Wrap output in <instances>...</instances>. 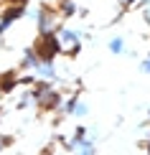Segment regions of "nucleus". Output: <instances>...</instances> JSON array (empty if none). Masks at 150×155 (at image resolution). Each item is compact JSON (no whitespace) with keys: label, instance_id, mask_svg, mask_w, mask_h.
<instances>
[{"label":"nucleus","instance_id":"obj_11","mask_svg":"<svg viewBox=\"0 0 150 155\" xmlns=\"http://www.w3.org/2000/svg\"><path fill=\"white\" fill-rule=\"evenodd\" d=\"M140 74L150 76V54L145 56V59H140Z\"/></svg>","mask_w":150,"mask_h":155},{"label":"nucleus","instance_id":"obj_4","mask_svg":"<svg viewBox=\"0 0 150 155\" xmlns=\"http://www.w3.org/2000/svg\"><path fill=\"white\" fill-rule=\"evenodd\" d=\"M89 112H92V107H89V102L84 99L82 94L66 97L64 104H61V114H66V117H71V120H87Z\"/></svg>","mask_w":150,"mask_h":155},{"label":"nucleus","instance_id":"obj_2","mask_svg":"<svg viewBox=\"0 0 150 155\" xmlns=\"http://www.w3.org/2000/svg\"><path fill=\"white\" fill-rule=\"evenodd\" d=\"M28 15H31V21L36 25V33L43 36V38L56 36V31L61 28L58 25V18H61L58 10L48 8V5H33V8H28Z\"/></svg>","mask_w":150,"mask_h":155},{"label":"nucleus","instance_id":"obj_7","mask_svg":"<svg viewBox=\"0 0 150 155\" xmlns=\"http://www.w3.org/2000/svg\"><path fill=\"white\" fill-rule=\"evenodd\" d=\"M41 59H43V56L38 54V51H31V48H28V51L23 54V59H21V64H18V66H21L25 74H36V69L41 66Z\"/></svg>","mask_w":150,"mask_h":155},{"label":"nucleus","instance_id":"obj_8","mask_svg":"<svg viewBox=\"0 0 150 155\" xmlns=\"http://www.w3.org/2000/svg\"><path fill=\"white\" fill-rule=\"evenodd\" d=\"M107 51H109L112 56H125V54H132V51L127 48L125 36H120V33H115V36H109V38H107Z\"/></svg>","mask_w":150,"mask_h":155},{"label":"nucleus","instance_id":"obj_12","mask_svg":"<svg viewBox=\"0 0 150 155\" xmlns=\"http://www.w3.org/2000/svg\"><path fill=\"white\" fill-rule=\"evenodd\" d=\"M117 3H120L122 8H138V3H140V0H117Z\"/></svg>","mask_w":150,"mask_h":155},{"label":"nucleus","instance_id":"obj_1","mask_svg":"<svg viewBox=\"0 0 150 155\" xmlns=\"http://www.w3.org/2000/svg\"><path fill=\"white\" fill-rule=\"evenodd\" d=\"M97 137L99 130L94 125H76V130L66 140V147L74 155H97Z\"/></svg>","mask_w":150,"mask_h":155},{"label":"nucleus","instance_id":"obj_10","mask_svg":"<svg viewBox=\"0 0 150 155\" xmlns=\"http://www.w3.org/2000/svg\"><path fill=\"white\" fill-rule=\"evenodd\" d=\"M33 107H38V94H36V89H31L18 99V109H33Z\"/></svg>","mask_w":150,"mask_h":155},{"label":"nucleus","instance_id":"obj_6","mask_svg":"<svg viewBox=\"0 0 150 155\" xmlns=\"http://www.w3.org/2000/svg\"><path fill=\"white\" fill-rule=\"evenodd\" d=\"M23 15H28V8H25V5H10V8H5L0 13V36L8 33Z\"/></svg>","mask_w":150,"mask_h":155},{"label":"nucleus","instance_id":"obj_3","mask_svg":"<svg viewBox=\"0 0 150 155\" xmlns=\"http://www.w3.org/2000/svg\"><path fill=\"white\" fill-rule=\"evenodd\" d=\"M54 38H56V46L61 51L76 54V51L82 48V43H87V31L84 28H74V25H61Z\"/></svg>","mask_w":150,"mask_h":155},{"label":"nucleus","instance_id":"obj_5","mask_svg":"<svg viewBox=\"0 0 150 155\" xmlns=\"http://www.w3.org/2000/svg\"><path fill=\"white\" fill-rule=\"evenodd\" d=\"M33 76H36V81H41V84H56L58 79H61V71H58L56 56H54V54L43 56V59H41V66L36 69Z\"/></svg>","mask_w":150,"mask_h":155},{"label":"nucleus","instance_id":"obj_9","mask_svg":"<svg viewBox=\"0 0 150 155\" xmlns=\"http://www.w3.org/2000/svg\"><path fill=\"white\" fill-rule=\"evenodd\" d=\"M79 3L76 0H58V15L61 18H76L79 15Z\"/></svg>","mask_w":150,"mask_h":155},{"label":"nucleus","instance_id":"obj_13","mask_svg":"<svg viewBox=\"0 0 150 155\" xmlns=\"http://www.w3.org/2000/svg\"><path fill=\"white\" fill-rule=\"evenodd\" d=\"M5 150H8V137H3V135H0V155H3Z\"/></svg>","mask_w":150,"mask_h":155}]
</instances>
